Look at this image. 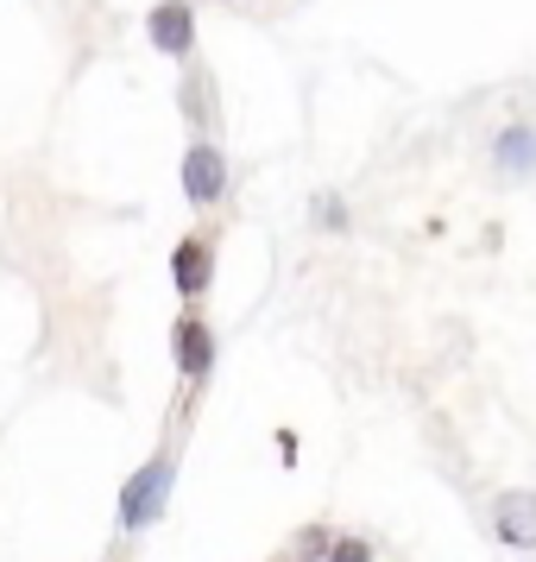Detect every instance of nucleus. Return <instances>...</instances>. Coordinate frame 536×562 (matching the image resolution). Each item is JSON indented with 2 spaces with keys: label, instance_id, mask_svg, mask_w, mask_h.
Returning a JSON list of instances; mask_svg holds the SVG:
<instances>
[{
  "label": "nucleus",
  "instance_id": "nucleus-1",
  "mask_svg": "<svg viewBox=\"0 0 536 562\" xmlns=\"http://www.w3.org/2000/svg\"><path fill=\"white\" fill-rule=\"evenodd\" d=\"M171 486H178V456L171 449H158V456L139 461L127 474V486H121V531L127 537L152 531L158 518H164V506H171Z\"/></svg>",
  "mask_w": 536,
  "mask_h": 562
},
{
  "label": "nucleus",
  "instance_id": "nucleus-2",
  "mask_svg": "<svg viewBox=\"0 0 536 562\" xmlns=\"http://www.w3.org/2000/svg\"><path fill=\"white\" fill-rule=\"evenodd\" d=\"M171 355H178V373H183V392L196 398L215 373V329H208L203 310H183L178 329H171Z\"/></svg>",
  "mask_w": 536,
  "mask_h": 562
},
{
  "label": "nucleus",
  "instance_id": "nucleus-3",
  "mask_svg": "<svg viewBox=\"0 0 536 562\" xmlns=\"http://www.w3.org/2000/svg\"><path fill=\"white\" fill-rule=\"evenodd\" d=\"M183 196H190L196 215H208V209L228 196V153H221L215 139H196V146L183 153Z\"/></svg>",
  "mask_w": 536,
  "mask_h": 562
},
{
  "label": "nucleus",
  "instance_id": "nucleus-4",
  "mask_svg": "<svg viewBox=\"0 0 536 562\" xmlns=\"http://www.w3.org/2000/svg\"><path fill=\"white\" fill-rule=\"evenodd\" d=\"M208 279H215V240L196 228V234H183L178 247H171V284H178L183 310H196L208 297Z\"/></svg>",
  "mask_w": 536,
  "mask_h": 562
},
{
  "label": "nucleus",
  "instance_id": "nucleus-5",
  "mask_svg": "<svg viewBox=\"0 0 536 562\" xmlns=\"http://www.w3.org/2000/svg\"><path fill=\"white\" fill-rule=\"evenodd\" d=\"M146 38L158 57H190L196 52V7L190 0H158L146 13Z\"/></svg>",
  "mask_w": 536,
  "mask_h": 562
},
{
  "label": "nucleus",
  "instance_id": "nucleus-6",
  "mask_svg": "<svg viewBox=\"0 0 536 562\" xmlns=\"http://www.w3.org/2000/svg\"><path fill=\"white\" fill-rule=\"evenodd\" d=\"M492 537L505 550H536V493L531 486H505L492 499Z\"/></svg>",
  "mask_w": 536,
  "mask_h": 562
},
{
  "label": "nucleus",
  "instance_id": "nucleus-7",
  "mask_svg": "<svg viewBox=\"0 0 536 562\" xmlns=\"http://www.w3.org/2000/svg\"><path fill=\"white\" fill-rule=\"evenodd\" d=\"M492 171L499 178H536V127L531 121L499 127V139H492Z\"/></svg>",
  "mask_w": 536,
  "mask_h": 562
},
{
  "label": "nucleus",
  "instance_id": "nucleus-8",
  "mask_svg": "<svg viewBox=\"0 0 536 562\" xmlns=\"http://www.w3.org/2000/svg\"><path fill=\"white\" fill-rule=\"evenodd\" d=\"M309 215H316V228L341 234L347 228V196H341V190H316V196H309Z\"/></svg>",
  "mask_w": 536,
  "mask_h": 562
},
{
  "label": "nucleus",
  "instance_id": "nucleus-9",
  "mask_svg": "<svg viewBox=\"0 0 536 562\" xmlns=\"http://www.w3.org/2000/svg\"><path fill=\"white\" fill-rule=\"evenodd\" d=\"M329 543H334L329 525H304V531L290 537V557H297V562H322V557H329Z\"/></svg>",
  "mask_w": 536,
  "mask_h": 562
},
{
  "label": "nucleus",
  "instance_id": "nucleus-10",
  "mask_svg": "<svg viewBox=\"0 0 536 562\" xmlns=\"http://www.w3.org/2000/svg\"><path fill=\"white\" fill-rule=\"evenodd\" d=\"M322 562H373V543H366V537H334Z\"/></svg>",
  "mask_w": 536,
  "mask_h": 562
},
{
  "label": "nucleus",
  "instance_id": "nucleus-11",
  "mask_svg": "<svg viewBox=\"0 0 536 562\" xmlns=\"http://www.w3.org/2000/svg\"><path fill=\"white\" fill-rule=\"evenodd\" d=\"M278 461H297V430H278Z\"/></svg>",
  "mask_w": 536,
  "mask_h": 562
},
{
  "label": "nucleus",
  "instance_id": "nucleus-12",
  "mask_svg": "<svg viewBox=\"0 0 536 562\" xmlns=\"http://www.w3.org/2000/svg\"><path fill=\"white\" fill-rule=\"evenodd\" d=\"M107 562H114V557H107Z\"/></svg>",
  "mask_w": 536,
  "mask_h": 562
}]
</instances>
